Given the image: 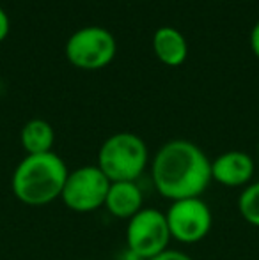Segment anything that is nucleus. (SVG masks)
<instances>
[{
    "label": "nucleus",
    "mask_w": 259,
    "mask_h": 260,
    "mask_svg": "<svg viewBox=\"0 0 259 260\" xmlns=\"http://www.w3.org/2000/svg\"><path fill=\"white\" fill-rule=\"evenodd\" d=\"M9 28H11V21H9V16H7L6 11L0 7V43L7 38L9 34Z\"/></svg>",
    "instance_id": "nucleus-14"
},
{
    "label": "nucleus",
    "mask_w": 259,
    "mask_h": 260,
    "mask_svg": "<svg viewBox=\"0 0 259 260\" xmlns=\"http://www.w3.org/2000/svg\"><path fill=\"white\" fill-rule=\"evenodd\" d=\"M151 179L163 199H197L211 182V159L194 142H165L151 159Z\"/></svg>",
    "instance_id": "nucleus-1"
},
{
    "label": "nucleus",
    "mask_w": 259,
    "mask_h": 260,
    "mask_svg": "<svg viewBox=\"0 0 259 260\" xmlns=\"http://www.w3.org/2000/svg\"><path fill=\"white\" fill-rule=\"evenodd\" d=\"M153 52L162 64L178 68L188 57V45L185 36L174 27H160L153 34Z\"/></svg>",
    "instance_id": "nucleus-10"
},
{
    "label": "nucleus",
    "mask_w": 259,
    "mask_h": 260,
    "mask_svg": "<svg viewBox=\"0 0 259 260\" xmlns=\"http://www.w3.org/2000/svg\"><path fill=\"white\" fill-rule=\"evenodd\" d=\"M256 172V161L243 151L222 152L211 159V181L225 188H245Z\"/></svg>",
    "instance_id": "nucleus-8"
},
{
    "label": "nucleus",
    "mask_w": 259,
    "mask_h": 260,
    "mask_svg": "<svg viewBox=\"0 0 259 260\" xmlns=\"http://www.w3.org/2000/svg\"><path fill=\"white\" fill-rule=\"evenodd\" d=\"M108 188L107 175L96 165H85L68 174L61 200L75 212H93L105 206Z\"/></svg>",
    "instance_id": "nucleus-6"
},
{
    "label": "nucleus",
    "mask_w": 259,
    "mask_h": 260,
    "mask_svg": "<svg viewBox=\"0 0 259 260\" xmlns=\"http://www.w3.org/2000/svg\"><path fill=\"white\" fill-rule=\"evenodd\" d=\"M238 212L249 225L259 229V181L250 182L238 197Z\"/></svg>",
    "instance_id": "nucleus-12"
},
{
    "label": "nucleus",
    "mask_w": 259,
    "mask_h": 260,
    "mask_svg": "<svg viewBox=\"0 0 259 260\" xmlns=\"http://www.w3.org/2000/svg\"><path fill=\"white\" fill-rule=\"evenodd\" d=\"M250 50H252L254 57L259 58V21H256L250 30Z\"/></svg>",
    "instance_id": "nucleus-15"
},
{
    "label": "nucleus",
    "mask_w": 259,
    "mask_h": 260,
    "mask_svg": "<svg viewBox=\"0 0 259 260\" xmlns=\"http://www.w3.org/2000/svg\"><path fill=\"white\" fill-rule=\"evenodd\" d=\"M149 165V151L138 135L121 131L101 144L96 167L110 182L137 181Z\"/></svg>",
    "instance_id": "nucleus-3"
},
{
    "label": "nucleus",
    "mask_w": 259,
    "mask_h": 260,
    "mask_svg": "<svg viewBox=\"0 0 259 260\" xmlns=\"http://www.w3.org/2000/svg\"><path fill=\"white\" fill-rule=\"evenodd\" d=\"M68 174L64 159L53 151L45 154H27L14 168L11 189L23 206H48L61 199Z\"/></svg>",
    "instance_id": "nucleus-2"
},
{
    "label": "nucleus",
    "mask_w": 259,
    "mask_h": 260,
    "mask_svg": "<svg viewBox=\"0 0 259 260\" xmlns=\"http://www.w3.org/2000/svg\"><path fill=\"white\" fill-rule=\"evenodd\" d=\"M21 147L27 154H45L52 152L55 142V131L45 119H31L25 122L20 133Z\"/></svg>",
    "instance_id": "nucleus-11"
},
{
    "label": "nucleus",
    "mask_w": 259,
    "mask_h": 260,
    "mask_svg": "<svg viewBox=\"0 0 259 260\" xmlns=\"http://www.w3.org/2000/svg\"><path fill=\"white\" fill-rule=\"evenodd\" d=\"M69 64L83 71H100L114 60L118 41L110 30L98 25L78 28L69 36L64 48Z\"/></svg>",
    "instance_id": "nucleus-4"
},
{
    "label": "nucleus",
    "mask_w": 259,
    "mask_h": 260,
    "mask_svg": "<svg viewBox=\"0 0 259 260\" xmlns=\"http://www.w3.org/2000/svg\"><path fill=\"white\" fill-rule=\"evenodd\" d=\"M165 219L170 237L183 244L203 241L213 226L211 209L200 197L172 202L165 212Z\"/></svg>",
    "instance_id": "nucleus-7"
},
{
    "label": "nucleus",
    "mask_w": 259,
    "mask_h": 260,
    "mask_svg": "<svg viewBox=\"0 0 259 260\" xmlns=\"http://www.w3.org/2000/svg\"><path fill=\"white\" fill-rule=\"evenodd\" d=\"M85 260H91V258H85Z\"/></svg>",
    "instance_id": "nucleus-17"
},
{
    "label": "nucleus",
    "mask_w": 259,
    "mask_h": 260,
    "mask_svg": "<svg viewBox=\"0 0 259 260\" xmlns=\"http://www.w3.org/2000/svg\"><path fill=\"white\" fill-rule=\"evenodd\" d=\"M151 260H194L190 255H187L185 251H180V250H170L167 248L165 251H162L160 255L153 257Z\"/></svg>",
    "instance_id": "nucleus-13"
},
{
    "label": "nucleus",
    "mask_w": 259,
    "mask_h": 260,
    "mask_svg": "<svg viewBox=\"0 0 259 260\" xmlns=\"http://www.w3.org/2000/svg\"><path fill=\"white\" fill-rule=\"evenodd\" d=\"M142 202H144V195H142V189L138 188L137 182L119 181L110 182V188H108L103 207L114 218L128 221L140 209H144Z\"/></svg>",
    "instance_id": "nucleus-9"
},
{
    "label": "nucleus",
    "mask_w": 259,
    "mask_h": 260,
    "mask_svg": "<svg viewBox=\"0 0 259 260\" xmlns=\"http://www.w3.org/2000/svg\"><path fill=\"white\" fill-rule=\"evenodd\" d=\"M257 157H259V142H257Z\"/></svg>",
    "instance_id": "nucleus-16"
},
{
    "label": "nucleus",
    "mask_w": 259,
    "mask_h": 260,
    "mask_svg": "<svg viewBox=\"0 0 259 260\" xmlns=\"http://www.w3.org/2000/svg\"><path fill=\"white\" fill-rule=\"evenodd\" d=\"M170 232L165 212L155 207H144L128 219L126 225V244L133 257L151 260L169 248Z\"/></svg>",
    "instance_id": "nucleus-5"
}]
</instances>
